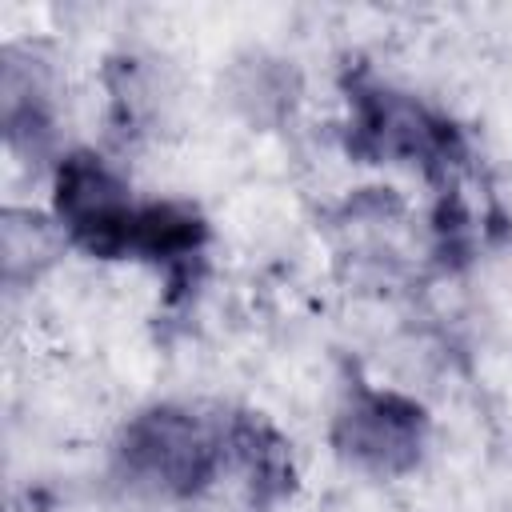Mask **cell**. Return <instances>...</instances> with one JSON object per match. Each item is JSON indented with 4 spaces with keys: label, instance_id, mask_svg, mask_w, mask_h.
I'll return each instance as SVG.
<instances>
[{
    "label": "cell",
    "instance_id": "cell-5",
    "mask_svg": "<svg viewBox=\"0 0 512 512\" xmlns=\"http://www.w3.org/2000/svg\"><path fill=\"white\" fill-rule=\"evenodd\" d=\"M68 236L56 216L32 212V208H4L0 220V268L8 288H28L40 272L64 256Z\"/></svg>",
    "mask_w": 512,
    "mask_h": 512
},
{
    "label": "cell",
    "instance_id": "cell-4",
    "mask_svg": "<svg viewBox=\"0 0 512 512\" xmlns=\"http://www.w3.org/2000/svg\"><path fill=\"white\" fill-rule=\"evenodd\" d=\"M356 148L380 160L432 164L452 156V132L412 96L372 88L356 96Z\"/></svg>",
    "mask_w": 512,
    "mask_h": 512
},
{
    "label": "cell",
    "instance_id": "cell-3",
    "mask_svg": "<svg viewBox=\"0 0 512 512\" xmlns=\"http://www.w3.org/2000/svg\"><path fill=\"white\" fill-rule=\"evenodd\" d=\"M428 440L424 408L400 392L384 388H356L348 392L344 408L332 424V444L356 468L376 476H400L416 468Z\"/></svg>",
    "mask_w": 512,
    "mask_h": 512
},
{
    "label": "cell",
    "instance_id": "cell-2",
    "mask_svg": "<svg viewBox=\"0 0 512 512\" xmlns=\"http://www.w3.org/2000/svg\"><path fill=\"white\" fill-rule=\"evenodd\" d=\"M52 216L60 220L68 244L92 256H124L136 200L128 184L92 152L60 156L52 180Z\"/></svg>",
    "mask_w": 512,
    "mask_h": 512
},
{
    "label": "cell",
    "instance_id": "cell-1",
    "mask_svg": "<svg viewBox=\"0 0 512 512\" xmlns=\"http://www.w3.org/2000/svg\"><path fill=\"white\" fill-rule=\"evenodd\" d=\"M232 424L188 404H156L128 420L116 464L148 496L192 500L228 476Z\"/></svg>",
    "mask_w": 512,
    "mask_h": 512
}]
</instances>
